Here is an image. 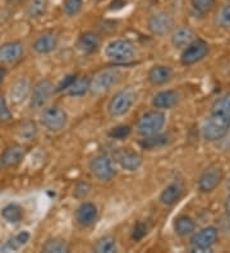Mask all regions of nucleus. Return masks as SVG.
Masks as SVG:
<instances>
[{
  "label": "nucleus",
  "mask_w": 230,
  "mask_h": 253,
  "mask_svg": "<svg viewBox=\"0 0 230 253\" xmlns=\"http://www.w3.org/2000/svg\"><path fill=\"white\" fill-rule=\"evenodd\" d=\"M230 129V118L220 114H212L203 126V138L210 142L219 141L228 134Z\"/></svg>",
  "instance_id": "1"
},
{
  "label": "nucleus",
  "mask_w": 230,
  "mask_h": 253,
  "mask_svg": "<svg viewBox=\"0 0 230 253\" xmlns=\"http://www.w3.org/2000/svg\"><path fill=\"white\" fill-rule=\"evenodd\" d=\"M165 126V115L159 110L144 113L137 123V132L143 137L159 134Z\"/></svg>",
  "instance_id": "2"
},
{
  "label": "nucleus",
  "mask_w": 230,
  "mask_h": 253,
  "mask_svg": "<svg viewBox=\"0 0 230 253\" xmlns=\"http://www.w3.org/2000/svg\"><path fill=\"white\" fill-rule=\"evenodd\" d=\"M106 56L117 64H127L135 59V46L127 40H114L107 43Z\"/></svg>",
  "instance_id": "3"
},
{
  "label": "nucleus",
  "mask_w": 230,
  "mask_h": 253,
  "mask_svg": "<svg viewBox=\"0 0 230 253\" xmlns=\"http://www.w3.org/2000/svg\"><path fill=\"white\" fill-rule=\"evenodd\" d=\"M136 99H137V93L133 88H126V90L119 91L113 96V99L110 100L109 105H107L109 114L111 117H122L132 108L133 104L136 102Z\"/></svg>",
  "instance_id": "4"
},
{
  "label": "nucleus",
  "mask_w": 230,
  "mask_h": 253,
  "mask_svg": "<svg viewBox=\"0 0 230 253\" xmlns=\"http://www.w3.org/2000/svg\"><path fill=\"white\" fill-rule=\"evenodd\" d=\"M120 78V72L118 69L109 68L98 72L95 77L91 80L90 84V91L96 96L104 95L106 91H109L114 84H117Z\"/></svg>",
  "instance_id": "5"
},
{
  "label": "nucleus",
  "mask_w": 230,
  "mask_h": 253,
  "mask_svg": "<svg viewBox=\"0 0 230 253\" xmlns=\"http://www.w3.org/2000/svg\"><path fill=\"white\" fill-rule=\"evenodd\" d=\"M68 115L59 106L45 108L41 114V123L50 132H58L67 126Z\"/></svg>",
  "instance_id": "6"
},
{
  "label": "nucleus",
  "mask_w": 230,
  "mask_h": 253,
  "mask_svg": "<svg viewBox=\"0 0 230 253\" xmlns=\"http://www.w3.org/2000/svg\"><path fill=\"white\" fill-rule=\"evenodd\" d=\"M90 170H91L92 175L97 178L98 180L102 182H109L115 175V169L113 167V163L107 156L100 155L96 156L95 159H92L90 163Z\"/></svg>",
  "instance_id": "7"
},
{
  "label": "nucleus",
  "mask_w": 230,
  "mask_h": 253,
  "mask_svg": "<svg viewBox=\"0 0 230 253\" xmlns=\"http://www.w3.org/2000/svg\"><path fill=\"white\" fill-rule=\"evenodd\" d=\"M52 93H54V86L50 81L43 80L37 82L31 92V106L34 109L45 108L46 104L51 99Z\"/></svg>",
  "instance_id": "8"
},
{
  "label": "nucleus",
  "mask_w": 230,
  "mask_h": 253,
  "mask_svg": "<svg viewBox=\"0 0 230 253\" xmlns=\"http://www.w3.org/2000/svg\"><path fill=\"white\" fill-rule=\"evenodd\" d=\"M223 178H224V173L220 167H216V165L209 167L199 175L198 189L202 193H210L220 184Z\"/></svg>",
  "instance_id": "9"
},
{
  "label": "nucleus",
  "mask_w": 230,
  "mask_h": 253,
  "mask_svg": "<svg viewBox=\"0 0 230 253\" xmlns=\"http://www.w3.org/2000/svg\"><path fill=\"white\" fill-rule=\"evenodd\" d=\"M209 54V45L203 40H194L183 50L181 62L183 65L196 64Z\"/></svg>",
  "instance_id": "10"
},
{
  "label": "nucleus",
  "mask_w": 230,
  "mask_h": 253,
  "mask_svg": "<svg viewBox=\"0 0 230 253\" xmlns=\"http://www.w3.org/2000/svg\"><path fill=\"white\" fill-rule=\"evenodd\" d=\"M218 229L214 228V226L202 229V230H199L192 238V248H193L194 252H206V251H210L212 246L218 242Z\"/></svg>",
  "instance_id": "11"
},
{
  "label": "nucleus",
  "mask_w": 230,
  "mask_h": 253,
  "mask_svg": "<svg viewBox=\"0 0 230 253\" xmlns=\"http://www.w3.org/2000/svg\"><path fill=\"white\" fill-rule=\"evenodd\" d=\"M173 26H174L173 17L165 12L156 13L148 19V30L157 36L168 35L173 30Z\"/></svg>",
  "instance_id": "12"
},
{
  "label": "nucleus",
  "mask_w": 230,
  "mask_h": 253,
  "mask_svg": "<svg viewBox=\"0 0 230 253\" xmlns=\"http://www.w3.org/2000/svg\"><path fill=\"white\" fill-rule=\"evenodd\" d=\"M23 55V45L18 41H10L0 46V62L5 64L18 62Z\"/></svg>",
  "instance_id": "13"
},
{
  "label": "nucleus",
  "mask_w": 230,
  "mask_h": 253,
  "mask_svg": "<svg viewBox=\"0 0 230 253\" xmlns=\"http://www.w3.org/2000/svg\"><path fill=\"white\" fill-rule=\"evenodd\" d=\"M26 156V147L21 145L10 146L3 152L0 158V165L3 168H12L22 163Z\"/></svg>",
  "instance_id": "14"
},
{
  "label": "nucleus",
  "mask_w": 230,
  "mask_h": 253,
  "mask_svg": "<svg viewBox=\"0 0 230 253\" xmlns=\"http://www.w3.org/2000/svg\"><path fill=\"white\" fill-rule=\"evenodd\" d=\"M97 219V207L91 202H85L76 211V220L81 226L92 225Z\"/></svg>",
  "instance_id": "15"
},
{
  "label": "nucleus",
  "mask_w": 230,
  "mask_h": 253,
  "mask_svg": "<svg viewBox=\"0 0 230 253\" xmlns=\"http://www.w3.org/2000/svg\"><path fill=\"white\" fill-rule=\"evenodd\" d=\"M115 159L123 169L129 170V171H136L142 165L141 156L136 152L129 151V150H122V151L117 152Z\"/></svg>",
  "instance_id": "16"
},
{
  "label": "nucleus",
  "mask_w": 230,
  "mask_h": 253,
  "mask_svg": "<svg viewBox=\"0 0 230 253\" xmlns=\"http://www.w3.org/2000/svg\"><path fill=\"white\" fill-rule=\"evenodd\" d=\"M56 46H58V37H56V35L47 32V34H44L37 37L36 41L32 45V49L37 54L43 55V54L51 53L52 50H55Z\"/></svg>",
  "instance_id": "17"
},
{
  "label": "nucleus",
  "mask_w": 230,
  "mask_h": 253,
  "mask_svg": "<svg viewBox=\"0 0 230 253\" xmlns=\"http://www.w3.org/2000/svg\"><path fill=\"white\" fill-rule=\"evenodd\" d=\"M194 32L193 30L188 26H182L177 28L172 35V43L173 46L177 49H185L190 42L194 41Z\"/></svg>",
  "instance_id": "18"
},
{
  "label": "nucleus",
  "mask_w": 230,
  "mask_h": 253,
  "mask_svg": "<svg viewBox=\"0 0 230 253\" xmlns=\"http://www.w3.org/2000/svg\"><path fill=\"white\" fill-rule=\"evenodd\" d=\"M179 101V95L174 90H166L156 93L152 99V105L156 109H172Z\"/></svg>",
  "instance_id": "19"
},
{
  "label": "nucleus",
  "mask_w": 230,
  "mask_h": 253,
  "mask_svg": "<svg viewBox=\"0 0 230 253\" xmlns=\"http://www.w3.org/2000/svg\"><path fill=\"white\" fill-rule=\"evenodd\" d=\"M183 195V185L181 182H173L161 192L160 195V202L165 206H173L181 200Z\"/></svg>",
  "instance_id": "20"
},
{
  "label": "nucleus",
  "mask_w": 230,
  "mask_h": 253,
  "mask_svg": "<svg viewBox=\"0 0 230 253\" xmlns=\"http://www.w3.org/2000/svg\"><path fill=\"white\" fill-rule=\"evenodd\" d=\"M173 71L166 65H155L148 72V81L153 86H161L172 80Z\"/></svg>",
  "instance_id": "21"
},
{
  "label": "nucleus",
  "mask_w": 230,
  "mask_h": 253,
  "mask_svg": "<svg viewBox=\"0 0 230 253\" xmlns=\"http://www.w3.org/2000/svg\"><path fill=\"white\" fill-rule=\"evenodd\" d=\"M100 37L95 32H86V34L81 35L80 40H78V47L82 53L92 54L97 51L100 47Z\"/></svg>",
  "instance_id": "22"
},
{
  "label": "nucleus",
  "mask_w": 230,
  "mask_h": 253,
  "mask_svg": "<svg viewBox=\"0 0 230 253\" xmlns=\"http://www.w3.org/2000/svg\"><path fill=\"white\" fill-rule=\"evenodd\" d=\"M31 84L28 80H19L18 82H15L10 91V96L14 102H22L27 99V96L30 95Z\"/></svg>",
  "instance_id": "23"
},
{
  "label": "nucleus",
  "mask_w": 230,
  "mask_h": 253,
  "mask_svg": "<svg viewBox=\"0 0 230 253\" xmlns=\"http://www.w3.org/2000/svg\"><path fill=\"white\" fill-rule=\"evenodd\" d=\"M196 224L189 216H179L174 222V230L175 233L181 237H187L194 232Z\"/></svg>",
  "instance_id": "24"
},
{
  "label": "nucleus",
  "mask_w": 230,
  "mask_h": 253,
  "mask_svg": "<svg viewBox=\"0 0 230 253\" xmlns=\"http://www.w3.org/2000/svg\"><path fill=\"white\" fill-rule=\"evenodd\" d=\"M90 84H91V80H90V78L77 77L76 80H74L73 84H71V87H69L65 92L71 96H82L90 91Z\"/></svg>",
  "instance_id": "25"
},
{
  "label": "nucleus",
  "mask_w": 230,
  "mask_h": 253,
  "mask_svg": "<svg viewBox=\"0 0 230 253\" xmlns=\"http://www.w3.org/2000/svg\"><path fill=\"white\" fill-rule=\"evenodd\" d=\"M93 251L97 253H114L118 251L117 242L113 237H104L98 239L93 246Z\"/></svg>",
  "instance_id": "26"
},
{
  "label": "nucleus",
  "mask_w": 230,
  "mask_h": 253,
  "mask_svg": "<svg viewBox=\"0 0 230 253\" xmlns=\"http://www.w3.org/2000/svg\"><path fill=\"white\" fill-rule=\"evenodd\" d=\"M1 216L10 224H17L22 220V209L18 205L10 204L1 210Z\"/></svg>",
  "instance_id": "27"
},
{
  "label": "nucleus",
  "mask_w": 230,
  "mask_h": 253,
  "mask_svg": "<svg viewBox=\"0 0 230 253\" xmlns=\"http://www.w3.org/2000/svg\"><path fill=\"white\" fill-rule=\"evenodd\" d=\"M168 143V137L160 136V134H153V136L144 137V139H142L139 145L142 148H146V150H152V148L156 147H163Z\"/></svg>",
  "instance_id": "28"
},
{
  "label": "nucleus",
  "mask_w": 230,
  "mask_h": 253,
  "mask_svg": "<svg viewBox=\"0 0 230 253\" xmlns=\"http://www.w3.org/2000/svg\"><path fill=\"white\" fill-rule=\"evenodd\" d=\"M43 251L46 253H65L69 251L68 244L65 243V241L63 239H50L45 243V246L43 247Z\"/></svg>",
  "instance_id": "29"
},
{
  "label": "nucleus",
  "mask_w": 230,
  "mask_h": 253,
  "mask_svg": "<svg viewBox=\"0 0 230 253\" xmlns=\"http://www.w3.org/2000/svg\"><path fill=\"white\" fill-rule=\"evenodd\" d=\"M211 113L212 114H220L230 118V93L215 102L212 105Z\"/></svg>",
  "instance_id": "30"
},
{
  "label": "nucleus",
  "mask_w": 230,
  "mask_h": 253,
  "mask_svg": "<svg viewBox=\"0 0 230 253\" xmlns=\"http://www.w3.org/2000/svg\"><path fill=\"white\" fill-rule=\"evenodd\" d=\"M47 9V0H34L28 6V16L31 18H39L43 14H45Z\"/></svg>",
  "instance_id": "31"
},
{
  "label": "nucleus",
  "mask_w": 230,
  "mask_h": 253,
  "mask_svg": "<svg viewBox=\"0 0 230 253\" xmlns=\"http://www.w3.org/2000/svg\"><path fill=\"white\" fill-rule=\"evenodd\" d=\"M18 133L21 138H25L26 141H32V139H35V137L37 134L36 124L32 123V122H25V123L21 124V126H19Z\"/></svg>",
  "instance_id": "32"
},
{
  "label": "nucleus",
  "mask_w": 230,
  "mask_h": 253,
  "mask_svg": "<svg viewBox=\"0 0 230 253\" xmlns=\"http://www.w3.org/2000/svg\"><path fill=\"white\" fill-rule=\"evenodd\" d=\"M83 0H64L63 3V8L67 16L74 17L82 10Z\"/></svg>",
  "instance_id": "33"
},
{
  "label": "nucleus",
  "mask_w": 230,
  "mask_h": 253,
  "mask_svg": "<svg viewBox=\"0 0 230 253\" xmlns=\"http://www.w3.org/2000/svg\"><path fill=\"white\" fill-rule=\"evenodd\" d=\"M190 3L198 14H206L212 9L215 0H190Z\"/></svg>",
  "instance_id": "34"
},
{
  "label": "nucleus",
  "mask_w": 230,
  "mask_h": 253,
  "mask_svg": "<svg viewBox=\"0 0 230 253\" xmlns=\"http://www.w3.org/2000/svg\"><path fill=\"white\" fill-rule=\"evenodd\" d=\"M132 129L129 126H118L109 132V137L114 139H124L131 134Z\"/></svg>",
  "instance_id": "35"
},
{
  "label": "nucleus",
  "mask_w": 230,
  "mask_h": 253,
  "mask_svg": "<svg viewBox=\"0 0 230 253\" xmlns=\"http://www.w3.org/2000/svg\"><path fill=\"white\" fill-rule=\"evenodd\" d=\"M218 23L219 26L224 28H230V4L224 6L218 14Z\"/></svg>",
  "instance_id": "36"
},
{
  "label": "nucleus",
  "mask_w": 230,
  "mask_h": 253,
  "mask_svg": "<svg viewBox=\"0 0 230 253\" xmlns=\"http://www.w3.org/2000/svg\"><path fill=\"white\" fill-rule=\"evenodd\" d=\"M12 119V113H10L6 100L4 96L0 95V121L1 122H9Z\"/></svg>",
  "instance_id": "37"
},
{
  "label": "nucleus",
  "mask_w": 230,
  "mask_h": 253,
  "mask_svg": "<svg viewBox=\"0 0 230 253\" xmlns=\"http://www.w3.org/2000/svg\"><path fill=\"white\" fill-rule=\"evenodd\" d=\"M28 241H30V233L26 232V230L25 232L18 233V234L15 235L14 238H12V242L14 243V246L17 250H19L22 246H25Z\"/></svg>",
  "instance_id": "38"
},
{
  "label": "nucleus",
  "mask_w": 230,
  "mask_h": 253,
  "mask_svg": "<svg viewBox=\"0 0 230 253\" xmlns=\"http://www.w3.org/2000/svg\"><path fill=\"white\" fill-rule=\"evenodd\" d=\"M146 234H147V226L144 225L143 222H137L135 229H133V239L135 241H141Z\"/></svg>",
  "instance_id": "39"
},
{
  "label": "nucleus",
  "mask_w": 230,
  "mask_h": 253,
  "mask_svg": "<svg viewBox=\"0 0 230 253\" xmlns=\"http://www.w3.org/2000/svg\"><path fill=\"white\" fill-rule=\"evenodd\" d=\"M77 76H74V74H69V76H67V77H65L64 80L61 81L60 84H59V86L56 87V91H58V92H65V91L71 87V84H73Z\"/></svg>",
  "instance_id": "40"
},
{
  "label": "nucleus",
  "mask_w": 230,
  "mask_h": 253,
  "mask_svg": "<svg viewBox=\"0 0 230 253\" xmlns=\"http://www.w3.org/2000/svg\"><path fill=\"white\" fill-rule=\"evenodd\" d=\"M225 211H227V213L230 216V196L227 198V202H225Z\"/></svg>",
  "instance_id": "41"
},
{
  "label": "nucleus",
  "mask_w": 230,
  "mask_h": 253,
  "mask_svg": "<svg viewBox=\"0 0 230 253\" xmlns=\"http://www.w3.org/2000/svg\"><path fill=\"white\" fill-rule=\"evenodd\" d=\"M4 77H5V69L0 67V82L4 80Z\"/></svg>",
  "instance_id": "42"
},
{
  "label": "nucleus",
  "mask_w": 230,
  "mask_h": 253,
  "mask_svg": "<svg viewBox=\"0 0 230 253\" xmlns=\"http://www.w3.org/2000/svg\"><path fill=\"white\" fill-rule=\"evenodd\" d=\"M10 4H15V3H19V1H22V0H8Z\"/></svg>",
  "instance_id": "43"
},
{
  "label": "nucleus",
  "mask_w": 230,
  "mask_h": 253,
  "mask_svg": "<svg viewBox=\"0 0 230 253\" xmlns=\"http://www.w3.org/2000/svg\"><path fill=\"white\" fill-rule=\"evenodd\" d=\"M228 189L230 191V179H229V182H228Z\"/></svg>",
  "instance_id": "44"
},
{
  "label": "nucleus",
  "mask_w": 230,
  "mask_h": 253,
  "mask_svg": "<svg viewBox=\"0 0 230 253\" xmlns=\"http://www.w3.org/2000/svg\"><path fill=\"white\" fill-rule=\"evenodd\" d=\"M227 1H228V3H229V4H230V0H227Z\"/></svg>",
  "instance_id": "45"
}]
</instances>
